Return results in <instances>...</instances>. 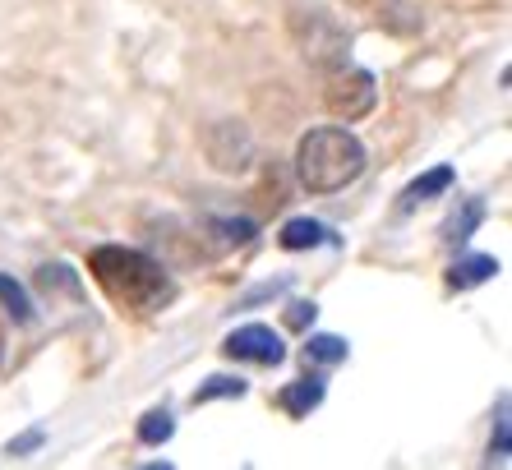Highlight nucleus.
Wrapping results in <instances>:
<instances>
[{
  "mask_svg": "<svg viewBox=\"0 0 512 470\" xmlns=\"http://www.w3.org/2000/svg\"><path fill=\"white\" fill-rule=\"evenodd\" d=\"M88 272L93 282L107 291V300L120 314H157L176 300V282L157 259H148L143 249L130 245H97L88 249Z\"/></svg>",
  "mask_w": 512,
  "mask_h": 470,
  "instance_id": "f257e3e1",
  "label": "nucleus"
},
{
  "mask_svg": "<svg viewBox=\"0 0 512 470\" xmlns=\"http://www.w3.org/2000/svg\"><path fill=\"white\" fill-rule=\"evenodd\" d=\"M365 143L342 125L310 130L296 143V180L305 194H337L365 176Z\"/></svg>",
  "mask_w": 512,
  "mask_h": 470,
  "instance_id": "f03ea898",
  "label": "nucleus"
},
{
  "mask_svg": "<svg viewBox=\"0 0 512 470\" xmlns=\"http://www.w3.org/2000/svg\"><path fill=\"white\" fill-rule=\"evenodd\" d=\"M323 102H328V111H333L337 120H360L370 116L374 102H379V88H374V74L365 70H337L333 79H328V88H323Z\"/></svg>",
  "mask_w": 512,
  "mask_h": 470,
  "instance_id": "7ed1b4c3",
  "label": "nucleus"
},
{
  "mask_svg": "<svg viewBox=\"0 0 512 470\" xmlns=\"http://www.w3.org/2000/svg\"><path fill=\"white\" fill-rule=\"evenodd\" d=\"M222 351H227L231 360H245V365H282V360H286L282 337H277L273 328H263V323L236 328L227 337V346H222Z\"/></svg>",
  "mask_w": 512,
  "mask_h": 470,
  "instance_id": "20e7f679",
  "label": "nucleus"
},
{
  "mask_svg": "<svg viewBox=\"0 0 512 470\" xmlns=\"http://www.w3.org/2000/svg\"><path fill=\"white\" fill-rule=\"evenodd\" d=\"M328 240V226H319V222H310V217H296V222H286L282 226V235H277V245L282 249H314V245H323Z\"/></svg>",
  "mask_w": 512,
  "mask_h": 470,
  "instance_id": "39448f33",
  "label": "nucleus"
},
{
  "mask_svg": "<svg viewBox=\"0 0 512 470\" xmlns=\"http://www.w3.org/2000/svg\"><path fill=\"white\" fill-rule=\"evenodd\" d=\"M282 411L286 415H310L314 406L323 401V383L319 378H300V383H291V388H282Z\"/></svg>",
  "mask_w": 512,
  "mask_h": 470,
  "instance_id": "423d86ee",
  "label": "nucleus"
},
{
  "mask_svg": "<svg viewBox=\"0 0 512 470\" xmlns=\"http://www.w3.org/2000/svg\"><path fill=\"white\" fill-rule=\"evenodd\" d=\"M494 272H499V263H494V259H485V254H471V259L453 263V272H448V286H480V282H489Z\"/></svg>",
  "mask_w": 512,
  "mask_h": 470,
  "instance_id": "0eeeda50",
  "label": "nucleus"
},
{
  "mask_svg": "<svg viewBox=\"0 0 512 470\" xmlns=\"http://www.w3.org/2000/svg\"><path fill=\"white\" fill-rule=\"evenodd\" d=\"M453 185V166H439V171H429L425 180H416V185L402 194V208H416V203H425L429 194H439V189Z\"/></svg>",
  "mask_w": 512,
  "mask_h": 470,
  "instance_id": "6e6552de",
  "label": "nucleus"
},
{
  "mask_svg": "<svg viewBox=\"0 0 512 470\" xmlns=\"http://www.w3.org/2000/svg\"><path fill=\"white\" fill-rule=\"evenodd\" d=\"M171 429H176V424H171L167 411H148V415H143V424H139V438H143V443H167Z\"/></svg>",
  "mask_w": 512,
  "mask_h": 470,
  "instance_id": "1a4fd4ad",
  "label": "nucleus"
},
{
  "mask_svg": "<svg viewBox=\"0 0 512 470\" xmlns=\"http://www.w3.org/2000/svg\"><path fill=\"white\" fill-rule=\"evenodd\" d=\"M0 300H5V314L19 318V323H28V318H33V309H28V295L19 291L10 277H0Z\"/></svg>",
  "mask_w": 512,
  "mask_h": 470,
  "instance_id": "9d476101",
  "label": "nucleus"
},
{
  "mask_svg": "<svg viewBox=\"0 0 512 470\" xmlns=\"http://www.w3.org/2000/svg\"><path fill=\"white\" fill-rule=\"evenodd\" d=\"M305 360H323V365H337V360H346V341H337V337H314L310 346H305Z\"/></svg>",
  "mask_w": 512,
  "mask_h": 470,
  "instance_id": "9b49d317",
  "label": "nucleus"
},
{
  "mask_svg": "<svg viewBox=\"0 0 512 470\" xmlns=\"http://www.w3.org/2000/svg\"><path fill=\"white\" fill-rule=\"evenodd\" d=\"M213 397H245V383H240V378H208V388L194 392V406H199V401H213Z\"/></svg>",
  "mask_w": 512,
  "mask_h": 470,
  "instance_id": "f8f14e48",
  "label": "nucleus"
},
{
  "mask_svg": "<svg viewBox=\"0 0 512 470\" xmlns=\"http://www.w3.org/2000/svg\"><path fill=\"white\" fill-rule=\"evenodd\" d=\"M346 10H360V14H383L393 0H342Z\"/></svg>",
  "mask_w": 512,
  "mask_h": 470,
  "instance_id": "ddd939ff",
  "label": "nucleus"
},
{
  "mask_svg": "<svg viewBox=\"0 0 512 470\" xmlns=\"http://www.w3.org/2000/svg\"><path fill=\"white\" fill-rule=\"evenodd\" d=\"M305 318H314V305H291L286 323H291V328H305Z\"/></svg>",
  "mask_w": 512,
  "mask_h": 470,
  "instance_id": "4468645a",
  "label": "nucleus"
},
{
  "mask_svg": "<svg viewBox=\"0 0 512 470\" xmlns=\"http://www.w3.org/2000/svg\"><path fill=\"white\" fill-rule=\"evenodd\" d=\"M0 355H5V337H0Z\"/></svg>",
  "mask_w": 512,
  "mask_h": 470,
  "instance_id": "2eb2a0df",
  "label": "nucleus"
}]
</instances>
